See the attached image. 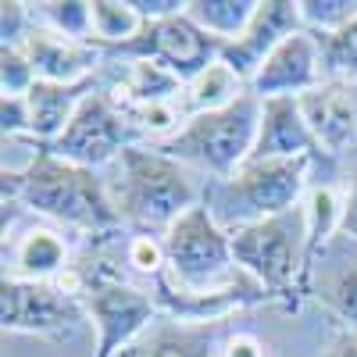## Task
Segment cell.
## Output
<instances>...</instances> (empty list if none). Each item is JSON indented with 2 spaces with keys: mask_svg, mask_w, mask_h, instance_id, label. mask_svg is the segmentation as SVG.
I'll list each match as a JSON object with an SVG mask.
<instances>
[{
  "mask_svg": "<svg viewBox=\"0 0 357 357\" xmlns=\"http://www.w3.org/2000/svg\"><path fill=\"white\" fill-rule=\"evenodd\" d=\"M243 93H250V86L236 75L222 57L215 65H207L200 75H193L190 82H183V93H178V107L186 118L207 114V111H222L229 104H236Z\"/></svg>",
  "mask_w": 357,
  "mask_h": 357,
  "instance_id": "obj_21",
  "label": "cell"
},
{
  "mask_svg": "<svg viewBox=\"0 0 357 357\" xmlns=\"http://www.w3.org/2000/svg\"><path fill=\"white\" fill-rule=\"evenodd\" d=\"M68 243L61 232L47 225H29L22 236L11 240V268H4V279L22 282H54L68 268Z\"/></svg>",
  "mask_w": 357,
  "mask_h": 357,
  "instance_id": "obj_19",
  "label": "cell"
},
{
  "mask_svg": "<svg viewBox=\"0 0 357 357\" xmlns=\"http://www.w3.org/2000/svg\"><path fill=\"white\" fill-rule=\"evenodd\" d=\"M0 318L4 333H25V336H72L82 329L86 311L79 296L65 289L61 282H22L4 279L0 289Z\"/></svg>",
  "mask_w": 357,
  "mask_h": 357,
  "instance_id": "obj_9",
  "label": "cell"
},
{
  "mask_svg": "<svg viewBox=\"0 0 357 357\" xmlns=\"http://www.w3.org/2000/svg\"><path fill=\"white\" fill-rule=\"evenodd\" d=\"M126 261L132 272L146 275V279H158L165 275V268H168V257H165V240L161 236H146V232H132L129 236V243H126Z\"/></svg>",
  "mask_w": 357,
  "mask_h": 357,
  "instance_id": "obj_27",
  "label": "cell"
},
{
  "mask_svg": "<svg viewBox=\"0 0 357 357\" xmlns=\"http://www.w3.org/2000/svg\"><path fill=\"white\" fill-rule=\"evenodd\" d=\"M22 50L29 54L40 82H86V79H97L100 57H104V50L97 43L68 40V36L54 33V29H47L40 22L33 25V33H29V40L22 43Z\"/></svg>",
  "mask_w": 357,
  "mask_h": 357,
  "instance_id": "obj_16",
  "label": "cell"
},
{
  "mask_svg": "<svg viewBox=\"0 0 357 357\" xmlns=\"http://www.w3.org/2000/svg\"><path fill=\"white\" fill-rule=\"evenodd\" d=\"M301 29L304 22H301V8L296 4H289V0H257V11L247 25V33L222 47V61L250 86L257 68L268 61V54L293 33H301Z\"/></svg>",
  "mask_w": 357,
  "mask_h": 357,
  "instance_id": "obj_14",
  "label": "cell"
},
{
  "mask_svg": "<svg viewBox=\"0 0 357 357\" xmlns=\"http://www.w3.org/2000/svg\"><path fill=\"white\" fill-rule=\"evenodd\" d=\"M314 161L307 158H282V161H261L250 158L243 168H236L222 183L204 190V204L225 232L254 225L261 218L286 215L301 207L307 197V172Z\"/></svg>",
  "mask_w": 357,
  "mask_h": 357,
  "instance_id": "obj_3",
  "label": "cell"
},
{
  "mask_svg": "<svg viewBox=\"0 0 357 357\" xmlns=\"http://www.w3.org/2000/svg\"><path fill=\"white\" fill-rule=\"evenodd\" d=\"M33 15L40 25L54 29L68 40L93 43V0H47V4H33Z\"/></svg>",
  "mask_w": 357,
  "mask_h": 357,
  "instance_id": "obj_24",
  "label": "cell"
},
{
  "mask_svg": "<svg viewBox=\"0 0 357 357\" xmlns=\"http://www.w3.org/2000/svg\"><path fill=\"white\" fill-rule=\"evenodd\" d=\"M129 146H139L136 126L129 122L126 107L111 97V89L97 86L93 93L82 100V107L75 111L72 126L57 136L47 151L57 154L61 161L79 165V168L100 172V168H111Z\"/></svg>",
  "mask_w": 357,
  "mask_h": 357,
  "instance_id": "obj_8",
  "label": "cell"
},
{
  "mask_svg": "<svg viewBox=\"0 0 357 357\" xmlns=\"http://www.w3.org/2000/svg\"><path fill=\"white\" fill-rule=\"evenodd\" d=\"M325 79H357V18L329 36H314Z\"/></svg>",
  "mask_w": 357,
  "mask_h": 357,
  "instance_id": "obj_25",
  "label": "cell"
},
{
  "mask_svg": "<svg viewBox=\"0 0 357 357\" xmlns=\"http://www.w3.org/2000/svg\"><path fill=\"white\" fill-rule=\"evenodd\" d=\"M301 22L311 36H329L357 18V0H296Z\"/></svg>",
  "mask_w": 357,
  "mask_h": 357,
  "instance_id": "obj_26",
  "label": "cell"
},
{
  "mask_svg": "<svg viewBox=\"0 0 357 357\" xmlns=\"http://www.w3.org/2000/svg\"><path fill=\"white\" fill-rule=\"evenodd\" d=\"M0 82H4V97H25L40 79L22 47H4L0 50Z\"/></svg>",
  "mask_w": 357,
  "mask_h": 357,
  "instance_id": "obj_28",
  "label": "cell"
},
{
  "mask_svg": "<svg viewBox=\"0 0 357 357\" xmlns=\"http://www.w3.org/2000/svg\"><path fill=\"white\" fill-rule=\"evenodd\" d=\"M161 240L168 268L158 279L178 293H218L247 275L232 257V236L218 225L204 200L190 207Z\"/></svg>",
  "mask_w": 357,
  "mask_h": 357,
  "instance_id": "obj_6",
  "label": "cell"
},
{
  "mask_svg": "<svg viewBox=\"0 0 357 357\" xmlns=\"http://www.w3.org/2000/svg\"><path fill=\"white\" fill-rule=\"evenodd\" d=\"M261 129V100L254 93H243L236 104L222 111H207L197 118H186V126L172 139L154 143L168 158L183 161L186 168L211 175V183L229 178L236 168H243L254 154Z\"/></svg>",
  "mask_w": 357,
  "mask_h": 357,
  "instance_id": "obj_4",
  "label": "cell"
},
{
  "mask_svg": "<svg viewBox=\"0 0 357 357\" xmlns=\"http://www.w3.org/2000/svg\"><path fill=\"white\" fill-rule=\"evenodd\" d=\"M143 33V18L132 0H93V43L104 54H118Z\"/></svg>",
  "mask_w": 357,
  "mask_h": 357,
  "instance_id": "obj_23",
  "label": "cell"
},
{
  "mask_svg": "<svg viewBox=\"0 0 357 357\" xmlns=\"http://www.w3.org/2000/svg\"><path fill=\"white\" fill-rule=\"evenodd\" d=\"M111 97L126 107H143V104H168L183 93V79L172 75L158 61H143V57H126V68L107 86Z\"/></svg>",
  "mask_w": 357,
  "mask_h": 357,
  "instance_id": "obj_20",
  "label": "cell"
},
{
  "mask_svg": "<svg viewBox=\"0 0 357 357\" xmlns=\"http://www.w3.org/2000/svg\"><path fill=\"white\" fill-rule=\"evenodd\" d=\"M0 118H4V143L8 139H33V114H29L25 97H4L0 104Z\"/></svg>",
  "mask_w": 357,
  "mask_h": 357,
  "instance_id": "obj_30",
  "label": "cell"
},
{
  "mask_svg": "<svg viewBox=\"0 0 357 357\" xmlns=\"http://www.w3.org/2000/svg\"><path fill=\"white\" fill-rule=\"evenodd\" d=\"M232 236V257L243 272L272 296L296 293L304 296V264H307V225L304 207H293L286 215L261 218L254 225H243L229 232Z\"/></svg>",
  "mask_w": 357,
  "mask_h": 357,
  "instance_id": "obj_7",
  "label": "cell"
},
{
  "mask_svg": "<svg viewBox=\"0 0 357 357\" xmlns=\"http://www.w3.org/2000/svg\"><path fill=\"white\" fill-rule=\"evenodd\" d=\"M104 183L122 225L146 236H165L190 207L204 200L193 168L168 158L154 143L129 146L111 165V175Z\"/></svg>",
  "mask_w": 357,
  "mask_h": 357,
  "instance_id": "obj_2",
  "label": "cell"
},
{
  "mask_svg": "<svg viewBox=\"0 0 357 357\" xmlns=\"http://www.w3.org/2000/svg\"><path fill=\"white\" fill-rule=\"evenodd\" d=\"M33 4H22V0H4V11H0V33H4V47H22L33 33Z\"/></svg>",
  "mask_w": 357,
  "mask_h": 357,
  "instance_id": "obj_29",
  "label": "cell"
},
{
  "mask_svg": "<svg viewBox=\"0 0 357 357\" xmlns=\"http://www.w3.org/2000/svg\"><path fill=\"white\" fill-rule=\"evenodd\" d=\"M321 357H357V336H350V333H336V340L325 347Z\"/></svg>",
  "mask_w": 357,
  "mask_h": 357,
  "instance_id": "obj_32",
  "label": "cell"
},
{
  "mask_svg": "<svg viewBox=\"0 0 357 357\" xmlns=\"http://www.w3.org/2000/svg\"><path fill=\"white\" fill-rule=\"evenodd\" d=\"M321 82H325V72H321L318 40L307 29H301V33H293L289 40H282L272 54H268V61L250 79V93L257 100L304 97Z\"/></svg>",
  "mask_w": 357,
  "mask_h": 357,
  "instance_id": "obj_12",
  "label": "cell"
},
{
  "mask_svg": "<svg viewBox=\"0 0 357 357\" xmlns=\"http://www.w3.org/2000/svg\"><path fill=\"white\" fill-rule=\"evenodd\" d=\"M261 161H282V158H307L314 165H333V158L325 154V146L318 143V136L311 132L307 118L301 111L296 97H272L261 100V129H257V143L254 154Z\"/></svg>",
  "mask_w": 357,
  "mask_h": 357,
  "instance_id": "obj_15",
  "label": "cell"
},
{
  "mask_svg": "<svg viewBox=\"0 0 357 357\" xmlns=\"http://www.w3.org/2000/svg\"><path fill=\"white\" fill-rule=\"evenodd\" d=\"M254 11H257V0H190L186 4L190 22L204 29L211 40H218L222 47L247 33Z\"/></svg>",
  "mask_w": 357,
  "mask_h": 357,
  "instance_id": "obj_22",
  "label": "cell"
},
{
  "mask_svg": "<svg viewBox=\"0 0 357 357\" xmlns=\"http://www.w3.org/2000/svg\"><path fill=\"white\" fill-rule=\"evenodd\" d=\"M118 57H143V61H158L165 65L172 75H178L183 82H190L193 75H200L207 65H215L222 57V43L211 40L190 22V15H172L161 22H143V33L118 50Z\"/></svg>",
  "mask_w": 357,
  "mask_h": 357,
  "instance_id": "obj_10",
  "label": "cell"
},
{
  "mask_svg": "<svg viewBox=\"0 0 357 357\" xmlns=\"http://www.w3.org/2000/svg\"><path fill=\"white\" fill-rule=\"evenodd\" d=\"M72 293L93 325V354L89 357H122L158 314L154 293L132 286L118 268L97 261L86 264L72 282Z\"/></svg>",
  "mask_w": 357,
  "mask_h": 357,
  "instance_id": "obj_5",
  "label": "cell"
},
{
  "mask_svg": "<svg viewBox=\"0 0 357 357\" xmlns=\"http://www.w3.org/2000/svg\"><path fill=\"white\" fill-rule=\"evenodd\" d=\"M97 89V79L86 82H36L25 93L29 100V114H33V139L40 146H50L57 136H61L75 111L82 107V100Z\"/></svg>",
  "mask_w": 357,
  "mask_h": 357,
  "instance_id": "obj_18",
  "label": "cell"
},
{
  "mask_svg": "<svg viewBox=\"0 0 357 357\" xmlns=\"http://www.w3.org/2000/svg\"><path fill=\"white\" fill-rule=\"evenodd\" d=\"M4 204H22L25 211L68 225L82 236L122 229L104 178L89 168L61 161L47 146H36V154L22 168H4Z\"/></svg>",
  "mask_w": 357,
  "mask_h": 357,
  "instance_id": "obj_1",
  "label": "cell"
},
{
  "mask_svg": "<svg viewBox=\"0 0 357 357\" xmlns=\"http://www.w3.org/2000/svg\"><path fill=\"white\" fill-rule=\"evenodd\" d=\"M229 333L222 321H178L151 325L122 357H222Z\"/></svg>",
  "mask_w": 357,
  "mask_h": 357,
  "instance_id": "obj_17",
  "label": "cell"
},
{
  "mask_svg": "<svg viewBox=\"0 0 357 357\" xmlns=\"http://www.w3.org/2000/svg\"><path fill=\"white\" fill-rule=\"evenodd\" d=\"M296 100L333 161L357 151V79H325Z\"/></svg>",
  "mask_w": 357,
  "mask_h": 357,
  "instance_id": "obj_13",
  "label": "cell"
},
{
  "mask_svg": "<svg viewBox=\"0 0 357 357\" xmlns=\"http://www.w3.org/2000/svg\"><path fill=\"white\" fill-rule=\"evenodd\" d=\"M222 357H268V354H264L261 340H254L247 333H232L222 347Z\"/></svg>",
  "mask_w": 357,
  "mask_h": 357,
  "instance_id": "obj_31",
  "label": "cell"
},
{
  "mask_svg": "<svg viewBox=\"0 0 357 357\" xmlns=\"http://www.w3.org/2000/svg\"><path fill=\"white\" fill-rule=\"evenodd\" d=\"M304 296L336 318L340 333L357 336V240L340 232L314 257L304 275Z\"/></svg>",
  "mask_w": 357,
  "mask_h": 357,
  "instance_id": "obj_11",
  "label": "cell"
}]
</instances>
